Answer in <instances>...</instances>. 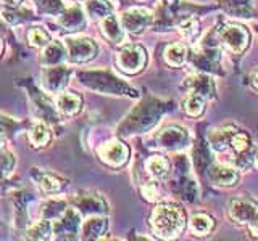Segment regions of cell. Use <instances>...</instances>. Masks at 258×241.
Here are the masks:
<instances>
[{"instance_id":"1","label":"cell","mask_w":258,"mask_h":241,"mask_svg":"<svg viewBox=\"0 0 258 241\" xmlns=\"http://www.w3.org/2000/svg\"><path fill=\"white\" fill-rule=\"evenodd\" d=\"M153 233L163 239L177 238L185 228V214L176 204H160L150 217Z\"/></svg>"},{"instance_id":"2","label":"cell","mask_w":258,"mask_h":241,"mask_svg":"<svg viewBox=\"0 0 258 241\" xmlns=\"http://www.w3.org/2000/svg\"><path fill=\"white\" fill-rule=\"evenodd\" d=\"M218 40L228 52L234 55L244 53V50L248 47L250 34L248 31L240 26V24H224L218 31Z\"/></svg>"},{"instance_id":"3","label":"cell","mask_w":258,"mask_h":241,"mask_svg":"<svg viewBox=\"0 0 258 241\" xmlns=\"http://www.w3.org/2000/svg\"><path fill=\"white\" fill-rule=\"evenodd\" d=\"M157 143L161 150L179 151L189 147L190 137L187 131L179 126H168L157 135Z\"/></svg>"},{"instance_id":"4","label":"cell","mask_w":258,"mask_h":241,"mask_svg":"<svg viewBox=\"0 0 258 241\" xmlns=\"http://www.w3.org/2000/svg\"><path fill=\"white\" fill-rule=\"evenodd\" d=\"M147 61V55L145 50L139 45H127L118 53L116 63L121 71L127 72V74H136L139 72Z\"/></svg>"},{"instance_id":"5","label":"cell","mask_w":258,"mask_h":241,"mask_svg":"<svg viewBox=\"0 0 258 241\" xmlns=\"http://www.w3.org/2000/svg\"><path fill=\"white\" fill-rule=\"evenodd\" d=\"M237 169L231 164H210L207 169L208 182L220 188H232L239 182Z\"/></svg>"},{"instance_id":"6","label":"cell","mask_w":258,"mask_h":241,"mask_svg":"<svg viewBox=\"0 0 258 241\" xmlns=\"http://www.w3.org/2000/svg\"><path fill=\"white\" fill-rule=\"evenodd\" d=\"M256 211H258V207L252 201H248L245 198H234L229 203L228 215L234 223L248 225V222L253 219Z\"/></svg>"},{"instance_id":"7","label":"cell","mask_w":258,"mask_h":241,"mask_svg":"<svg viewBox=\"0 0 258 241\" xmlns=\"http://www.w3.org/2000/svg\"><path fill=\"white\" fill-rule=\"evenodd\" d=\"M99 155L107 164H110L113 167H119L127 161L129 150L124 143H121L118 140H111L108 143L102 145L99 150Z\"/></svg>"},{"instance_id":"8","label":"cell","mask_w":258,"mask_h":241,"mask_svg":"<svg viewBox=\"0 0 258 241\" xmlns=\"http://www.w3.org/2000/svg\"><path fill=\"white\" fill-rule=\"evenodd\" d=\"M152 21V13L145 8H133L121 16V26L129 32H142Z\"/></svg>"},{"instance_id":"9","label":"cell","mask_w":258,"mask_h":241,"mask_svg":"<svg viewBox=\"0 0 258 241\" xmlns=\"http://www.w3.org/2000/svg\"><path fill=\"white\" fill-rule=\"evenodd\" d=\"M184 87L187 88L189 93H196V95H200L204 96V98H212V96L215 95V82L213 79L207 76V74H202V72H199V74H194L190 77L185 79L184 82Z\"/></svg>"},{"instance_id":"10","label":"cell","mask_w":258,"mask_h":241,"mask_svg":"<svg viewBox=\"0 0 258 241\" xmlns=\"http://www.w3.org/2000/svg\"><path fill=\"white\" fill-rule=\"evenodd\" d=\"M253 0H220L223 10L232 18H250L253 13Z\"/></svg>"},{"instance_id":"11","label":"cell","mask_w":258,"mask_h":241,"mask_svg":"<svg viewBox=\"0 0 258 241\" xmlns=\"http://www.w3.org/2000/svg\"><path fill=\"white\" fill-rule=\"evenodd\" d=\"M71 58L75 61H87L95 55L97 47L89 39H70L68 40Z\"/></svg>"},{"instance_id":"12","label":"cell","mask_w":258,"mask_h":241,"mask_svg":"<svg viewBox=\"0 0 258 241\" xmlns=\"http://www.w3.org/2000/svg\"><path fill=\"white\" fill-rule=\"evenodd\" d=\"M213 219L205 212H197L189 219V230L196 236H207L213 230Z\"/></svg>"},{"instance_id":"13","label":"cell","mask_w":258,"mask_h":241,"mask_svg":"<svg viewBox=\"0 0 258 241\" xmlns=\"http://www.w3.org/2000/svg\"><path fill=\"white\" fill-rule=\"evenodd\" d=\"M189 60L187 56V47L184 44H169L165 50V61L166 64L173 68H181Z\"/></svg>"},{"instance_id":"14","label":"cell","mask_w":258,"mask_h":241,"mask_svg":"<svg viewBox=\"0 0 258 241\" xmlns=\"http://www.w3.org/2000/svg\"><path fill=\"white\" fill-rule=\"evenodd\" d=\"M205 104H207V98H204V96L196 93H187V96L182 101V111L190 117H199L204 114Z\"/></svg>"},{"instance_id":"15","label":"cell","mask_w":258,"mask_h":241,"mask_svg":"<svg viewBox=\"0 0 258 241\" xmlns=\"http://www.w3.org/2000/svg\"><path fill=\"white\" fill-rule=\"evenodd\" d=\"M145 169H147L149 175L153 177V179H166L169 174V163L163 156H153L145 163Z\"/></svg>"},{"instance_id":"16","label":"cell","mask_w":258,"mask_h":241,"mask_svg":"<svg viewBox=\"0 0 258 241\" xmlns=\"http://www.w3.org/2000/svg\"><path fill=\"white\" fill-rule=\"evenodd\" d=\"M123 26H119V21L113 15H108L107 18L102 21V31L107 39L113 42H121L123 40Z\"/></svg>"},{"instance_id":"17","label":"cell","mask_w":258,"mask_h":241,"mask_svg":"<svg viewBox=\"0 0 258 241\" xmlns=\"http://www.w3.org/2000/svg\"><path fill=\"white\" fill-rule=\"evenodd\" d=\"M56 104H58V109L63 111L64 114H75L81 106V98L73 93H61L56 96Z\"/></svg>"},{"instance_id":"18","label":"cell","mask_w":258,"mask_h":241,"mask_svg":"<svg viewBox=\"0 0 258 241\" xmlns=\"http://www.w3.org/2000/svg\"><path fill=\"white\" fill-rule=\"evenodd\" d=\"M87 8L89 13L95 16V18H107L113 12V7L110 5L108 0H89Z\"/></svg>"},{"instance_id":"19","label":"cell","mask_w":258,"mask_h":241,"mask_svg":"<svg viewBox=\"0 0 258 241\" xmlns=\"http://www.w3.org/2000/svg\"><path fill=\"white\" fill-rule=\"evenodd\" d=\"M31 142L36 145V147H44V145L50 140V134H48V129L44 124H36L31 131Z\"/></svg>"},{"instance_id":"20","label":"cell","mask_w":258,"mask_h":241,"mask_svg":"<svg viewBox=\"0 0 258 241\" xmlns=\"http://www.w3.org/2000/svg\"><path fill=\"white\" fill-rule=\"evenodd\" d=\"M179 31L185 39H194L199 32V21L192 16H187L179 23Z\"/></svg>"},{"instance_id":"21","label":"cell","mask_w":258,"mask_h":241,"mask_svg":"<svg viewBox=\"0 0 258 241\" xmlns=\"http://www.w3.org/2000/svg\"><path fill=\"white\" fill-rule=\"evenodd\" d=\"M107 223H105L103 219H91L86 225H84V235L86 236H97L103 233Z\"/></svg>"},{"instance_id":"22","label":"cell","mask_w":258,"mask_h":241,"mask_svg":"<svg viewBox=\"0 0 258 241\" xmlns=\"http://www.w3.org/2000/svg\"><path fill=\"white\" fill-rule=\"evenodd\" d=\"M28 37H29L31 45H34V47H45L48 44V34H47L45 31L39 29V28L31 29Z\"/></svg>"},{"instance_id":"23","label":"cell","mask_w":258,"mask_h":241,"mask_svg":"<svg viewBox=\"0 0 258 241\" xmlns=\"http://www.w3.org/2000/svg\"><path fill=\"white\" fill-rule=\"evenodd\" d=\"M40 185L44 187V190L47 191H58L60 190V182L52 175H42V180H40Z\"/></svg>"},{"instance_id":"24","label":"cell","mask_w":258,"mask_h":241,"mask_svg":"<svg viewBox=\"0 0 258 241\" xmlns=\"http://www.w3.org/2000/svg\"><path fill=\"white\" fill-rule=\"evenodd\" d=\"M142 195L147 198L149 201H157L158 199V187L153 182L145 183L142 187Z\"/></svg>"},{"instance_id":"25","label":"cell","mask_w":258,"mask_h":241,"mask_svg":"<svg viewBox=\"0 0 258 241\" xmlns=\"http://www.w3.org/2000/svg\"><path fill=\"white\" fill-rule=\"evenodd\" d=\"M248 230L252 231V235H255L256 238H258V211L255 212V215H253V219L248 222Z\"/></svg>"},{"instance_id":"26","label":"cell","mask_w":258,"mask_h":241,"mask_svg":"<svg viewBox=\"0 0 258 241\" xmlns=\"http://www.w3.org/2000/svg\"><path fill=\"white\" fill-rule=\"evenodd\" d=\"M252 87H253V90L258 92V69L252 74Z\"/></svg>"},{"instance_id":"27","label":"cell","mask_w":258,"mask_h":241,"mask_svg":"<svg viewBox=\"0 0 258 241\" xmlns=\"http://www.w3.org/2000/svg\"><path fill=\"white\" fill-rule=\"evenodd\" d=\"M7 2H15V0H7Z\"/></svg>"},{"instance_id":"28","label":"cell","mask_w":258,"mask_h":241,"mask_svg":"<svg viewBox=\"0 0 258 241\" xmlns=\"http://www.w3.org/2000/svg\"><path fill=\"white\" fill-rule=\"evenodd\" d=\"M253 2H255V4H258V0H253Z\"/></svg>"}]
</instances>
